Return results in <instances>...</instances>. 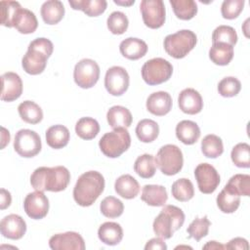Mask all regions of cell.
Listing matches in <instances>:
<instances>
[{
  "label": "cell",
  "instance_id": "53",
  "mask_svg": "<svg viewBox=\"0 0 250 250\" xmlns=\"http://www.w3.org/2000/svg\"><path fill=\"white\" fill-rule=\"evenodd\" d=\"M114 3L117 5H123V6H130L132 4L135 3V0H131L128 2H123V1H118V0H114Z\"/></svg>",
  "mask_w": 250,
  "mask_h": 250
},
{
  "label": "cell",
  "instance_id": "19",
  "mask_svg": "<svg viewBox=\"0 0 250 250\" xmlns=\"http://www.w3.org/2000/svg\"><path fill=\"white\" fill-rule=\"evenodd\" d=\"M146 109L153 115L163 116L172 108V98L169 93L158 91L150 94L146 100Z\"/></svg>",
  "mask_w": 250,
  "mask_h": 250
},
{
  "label": "cell",
  "instance_id": "25",
  "mask_svg": "<svg viewBox=\"0 0 250 250\" xmlns=\"http://www.w3.org/2000/svg\"><path fill=\"white\" fill-rule=\"evenodd\" d=\"M98 236L102 242L106 245H116L123 238V229L121 226L114 222H105L100 226Z\"/></svg>",
  "mask_w": 250,
  "mask_h": 250
},
{
  "label": "cell",
  "instance_id": "8",
  "mask_svg": "<svg viewBox=\"0 0 250 250\" xmlns=\"http://www.w3.org/2000/svg\"><path fill=\"white\" fill-rule=\"evenodd\" d=\"M172 73V64L162 58L148 60L142 67V77L148 85H158L164 83L170 79Z\"/></svg>",
  "mask_w": 250,
  "mask_h": 250
},
{
  "label": "cell",
  "instance_id": "20",
  "mask_svg": "<svg viewBox=\"0 0 250 250\" xmlns=\"http://www.w3.org/2000/svg\"><path fill=\"white\" fill-rule=\"evenodd\" d=\"M119 50L123 57L132 61H136L143 58L146 54L147 45L142 39L128 37L120 43Z\"/></svg>",
  "mask_w": 250,
  "mask_h": 250
},
{
  "label": "cell",
  "instance_id": "26",
  "mask_svg": "<svg viewBox=\"0 0 250 250\" xmlns=\"http://www.w3.org/2000/svg\"><path fill=\"white\" fill-rule=\"evenodd\" d=\"M114 189L121 197L125 199H132L139 194L140 185L134 177L129 174H125L115 181Z\"/></svg>",
  "mask_w": 250,
  "mask_h": 250
},
{
  "label": "cell",
  "instance_id": "23",
  "mask_svg": "<svg viewBox=\"0 0 250 250\" xmlns=\"http://www.w3.org/2000/svg\"><path fill=\"white\" fill-rule=\"evenodd\" d=\"M106 119L112 129L128 128L131 126L133 117L130 110L121 105L111 106L106 113Z\"/></svg>",
  "mask_w": 250,
  "mask_h": 250
},
{
  "label": "cell",
  "instance_id": "30",
  "mask_svg": "<svg viewBox=\"0 0 250 250\" xmlns=\"http://www.w3.org/2000/svg\"><path fill=\"white\" fill-rule=\"evenodd\" d=\"M210 60L218 65H227L233 58V47L225 43H213L209 50Z\"/></svg>",
  "mask_w": 250,
  "mask_h": 250
},
{
  "label": "cell",
  "instance_id": "47",
  "mask_svg": "<svg viewBox=\"0 0 250 250\" xmlns=\"http://www.w3.org/2000/svg\"><path fill=\"white\" fill-rule=\"evenodd\" d=\"M244 0H225L221 6V13L224 19H236L242 12Z\"/></svg>",
  "mask_w": 250,
  "mask_h": 250
},
{
  "label": "cell",
  "instance_id": "32",
  "mask_svg": "<svg viewBox=\"0 0 250 250\" xmlns=\"http://www.w3.org/2000/svg\"><path fill=\"white\" fill-rule=\"evenodd\" d=\"M240 204V196L226 187L217 196V206L223 213H233Z\"/></svg>",
  "mask_w": 250,
  "mask_h": 250
},
{
  "label": "cell",
  "instance_id": "31",
  "mask_svg": "<svg viewBox=\"0 0 250 250\" xmlns=\"http://www.w3.org/2000/svg\"><path fill=\"white\" fill-rule=\"evenodd\" d=\"M21 118L29 124H37L43 119V111L41 107L32 101H24L18 106Z\"/></svg>",
  "mask_w": 250,
  "mask_h": 250
},
{
  "label": "cell",
  "instance_id": "6",
  "mask_svg": "<svg viewBox=\"0 0 250 250\" xmlns=\"http://www.w3.org/2000/svg\"><path fill=\"white\" fill-rule=\"evenodd\" d=\"M131 146V137L126 128H116L105 133L99 142L101 151L107 157L116 158Z\"/></svg>",
  "mask_w": 250,
  "mask_h": 250
},
{
  "label": "cell",
  "instance_id": "49",
  "mask_svg": "<svg viewBox=\"0 0 250 250\" xmlns=\"http://www.w3.org/2000/svg\"><path fill=\"white\" fill-rule=\"evenodd\" d=\"M146 250H149V249H158V250H166L167 249V245L165 244V242L163 241V238L161 237H155V238H151L149 241L146 242V246H145Z\"/></svg>",
  "mask_w": 250,
  "mask_h": 250
},
{
  "label": "cell",
  "instance_id": "1",
  "mask_svg": "<svg viewBox=\"0 0 250 250\" xmlns=\"http://www.w3.org/2000/svg\"><path fill=\"white\" fill-rule=\"evenodd\" d=\"M70 181V173L64 166L39 167L30 176V184L35 190L59 192L64 190Z\"/></svg>",
  "mask_w": 250,
  "mask_h": 250
},
{
  "label": "cell",
  "instance_id": "10",
  "mask_svg": "<svg viewBox=\"0 0 250 250\" xmlns=\"http://www.w3.org/2000/svg\"><path fill=\"white\" fill-rule=\"evenodd\" d=\"M73 78L79 87L92 88L100 78V66L94 60L83 59L75 64Z\"/></svg>",
  "mask_w": 250,
  "mask_h": 250
},
{
  "label": "cell",
  "instance_id": "13",
  "mask_svg": "<svg viewBox=\"0 0 250 250\" xmlns=\"http://www.w3.org/2000/svg\"><path fill=\"white\" fill-rule=\"evenodd\" d=\"M194 177L202 193H213L220 184V175L209 163H200L194 170Z\"/></svg>",
  "mask_w": 250,
  "mask_h": 250
},
{
  "label": "cell",
  "instance_id": "43",
  "mask_svg": "<svg viewBox=\"0 0 250 250\" xmlns=\"http://www.w3.org/2000/svg\"><path fill=\"white\" fill-rule=\"evenodd\" d=\"M106 24H107V28L112 34L120 35L127 30L129 25V21L124 13L115 11L108 16Z\"/></svg>",
  "mask_w": 250,
  "mask_h": 250
},
{
  "label": "cell",
  "instance_id": "44",
  "mask_svg": "<svg viewBox=\"0 0 250 250\" xmlns=\"http://www.w3.org/2000/svg\"><path fill=\"white\" fill-rule=\"evenodd\" d=\"M1 24L6 27H14V21L19 9L21 7L16 1H1Z\"/></svg>",
  "mask_w": 250,
  "mask_h": 250
},
{
  "label": "cell",
  "instance_id": "28",
  "mask_svg": "<svg viewBox=\"0 0 250 250\" xmlns=\"http://www.w3.org/2000/svg\"><path fill=\"white\" fill-rule=\"evenodd\" d=\"M69 138L68 129L61 124L53 125L46 131V142L50 147L55 149L64 147L68 144Z\"/></svg>",
  "mask_w": 250,
  "mask_h": 250
},
{
  "label": "cell",
  "instance_id": "24",
  "mask_svg": "<svg viewBox=\"0 0 250 250\" xmlns=\"http://www.w3.org/2000/svg\"><path fill=\"white\" fill-rule=\"evenodd\" d=\"M41 17L47 24H57L64 16V6L59 0H49L41 6Z\"/></svg>",
  "mask_w": 250,
  "mask_h": 250
},
{
  "label": "cell",
  "instance_id": "7",
  "mask_svg": "<svg viewBox=\"0 0 250 250\" xmlns=\"http://www.w3.org/2000/svg\"><path fill=\"white\" fill-rule=\"evenodd\" d=\"M154 160L159 170L167 176L178 174L184 164L182 150L175 145H165L161 146Z\"/></svg>",
  "mask_w": 250,
  "mask_h": 250
},
{
  "label": "cell",
  "instance_id": "15",
  "mask_svg": "<svg viewBox=\"0 0 250 250\" xmlns=\"http://www.w3.org/2000/svg\"><path fill=\"white\" fill-rule=\"evenodd\" d=\"M49 246L53 250H84L83 237L75 231L54 234L49 240Z\"/></svg>",
  "mask_w": 250,
  "mask_h": 250
},
{
  "label": "cell",
  "instance_id": "4",
  "mask_svg": "<svg viewBox=\"0 0 250 250\" xmlns=\"http://www.w3.org/2000/svg\"><path fill=\"white\" fill-rule=\"evenodd\" d=\"M185 222V214L182 209L174 205H165L153 221L154 233L163 238L169 239Z\"/></svg>",
  "mask_w": 250,
  "mask_h": 250
},
{
  "label": "cell",
  "instance_id": "21",
  "mask_svg": "<svg viewBox=\"0 0 250 250\" xmlns=\"http://www.w3.org/2000/svg\"><path fill=\"white\" fill-rule=\"evenodd\" d=\"M141 199L153 207L163 206L168 199L167 190L163 186L146 185L143 188Z\"/></svg>",
  "mask_w": 250,
  "mask_h": 250
},
{
  "label": "cell",
  "instance_id": "29",
  "mask_svg": "<svg viewBox=\"0 0 250 250\" xmlns=\"http://www.w3.org/2000/svg\"><path fill=\"white\" fill-rule=\"evenodd\" d=\"M74 10H81L89 17H98L102 15L107 6L105 0H76L68 1Z\"/></svg>",
  "mask_w": 250,
  "mask_h": 250
},
{
  "label": "cell",
  "instance_id": "33",
  "mask_svg": "<svg viewBox=\"0 0 250 250\" xmlns=\"http://www.w3.org/2000/svg\"><path fill=\"white\" fill-rule=\"evenodd\" d=\"M159 134L158 124L151 119H142L136 127V135L143 143L153 142Z\"/></svg>",
  "mask_w": 250,
  "mask_h": 250
},
{
  "label": "cell",
  "instance_id": "50",
  "mask_svg": "<svg viewBox=\"0 0 250 250\" xmlns=\"http://www.w3.org/2000/svg\"><path fill=\"white\" fill-rule=\"evenodd\" d=\"M1 203H0V208L2 210L8 208L10 205H11V202H12V196H11V193L6 190L5 188H1Z\"/></svg>",
  "mask_w": 250,
  "mask_h": 250
},
{
  "label": "cell",
  "instance_id": "3",
  "mask_svg": "<svg viewBox=\"0 0 250 250\" xmlns=\"http://www.w3.org/2000/svg\"><path fill=\"white\" fill-rule=\"evenodd\" d=\"M54 50L53 43L44 37L36 38L28 45L27 52L21 60L23 70L31 75H37L44 71L47 60Z\"/></svg>",
  "mask_w": 250,
  "mask_h": 250
},
{
  "label": "cell",
  "instance_id": "46",
  "mask_svg": "<svg viewBox=\"0 0 250 250\" xmlns=\"http://www.w3.org/2000/svg\"><path fill=\"white\" fill-rule=\"evenodd\" d=\"M241 89L240 81L233 77L228 76L223 78L218 84V92L225 98H230L236 96Z\"/></svg>",
  "mask_w": 250,
  "mask_h": 250
},
{
  "label": "cell",
  "instance_id": "22",
  "mask_svg": "<svg viewBox=\"0 0 250 250\" xmlns=\"http://www.w3.org/2000/svg\"><path fill=\"white\" fill-rule=\"evenodd\" d=\"M37 26L38 21L34 13L28 9L21 7L15 18L14 27L22 34H29L34 32Z\"/></svg>",
  "mask_w": 250,
  "mask_h": 250
},
{
  "label": "cell",
  "instance_id": "40",
  "mask_svg": "<svg viewBox=\"0 0 250 250\" xmlns=\"http://www.w3.org/2000/svg\"><path fill=\"white\" fill-rule=\"evenodd\" d=\"M101 213L106 218H117L122 215L124 205L121 200L114 196H106L100 205Z\"/></svg>",
  "mask_w": 250,
  "mask_h": 250
},
{
  "label": "cell",
  "instance_id": "48",
  "mask_svg": "<svg viewBox=\"0 0 250 250\" xmlns=\"http://www.w3.org/2000/svg\"><path fill=\"white\" fill-rule=\"evenodd\" d=\"M226 249H239V250H247L249 248L248 241L242 237H235L229 240L228 244L225 245Z\"/></svg>",
  "mask_w": 250,
  "mask_h": 250
},
{
  "label": "cell",
  "instance_id": "5",
  "mask_svg": "<svg viewBox=\"0 0 250 250\" xmlns=\"http://www.w3.org/2000/svg\"><path fill=\"white\" fill-rule=\"evenodd\" d=\"M197 37L195 33L189 29H182L176 33L169 34L165 37L163 46L166 53L175 58H185L196 45Z\"/></svg>",
  "mask_w": 250,
  "mask_h": 250
},
{
  "label": "cell",
  "instance_id": "17",
  "mask_svg": "<svg viewBox=\"0 0 250 250\" xmlns=\"http://www.w3.org/2000/svg\"><path fill=\"white\" fill-rule=\"evenodd\" d=\"M2 90L1 100L4 102H13L19 99L22 93V81L21 77L12 71L5 72L1 76Z\"/></svg>",
  "mask_w": 250,
  "mask_h": 250
},
{
  "label": "cell",
  "instance_id": "11",
  "mask_svg": "<svg viewBox=\"0 0 250 250\" xmlns=\"http://www.w3.org/2000/svg\"><path fill=\"white\" fill-rule=\"evenodd\" d=\"M140 10L144 23L152 29L161 27L165 22V6L162 0H143Z\"/></svg>",
  "mask_w": 250,
  "mask_h": 250
},
{
  "label": "cell",
  "instance_id": "35",
  "mask_svg": "<svg viewBox=\"0 0 250 250\" xmlns=\"http://www.w3.org/2000/svg\"><path fill=\"white\" fill-rule=\"evenodd\" d=\"M75 132L83 140H92L99 134L100 125L92 117H82L76 122Z\"/></svg>",
  "mask_w": 250,
  "mask_h": 250
},
{
  "label": "cell",
  "instance_id": "54",
  "mask_svg": "<svg viewBox=\"0 0 250 250\" xmlns=\"http://www.w3.org/2000/svg\"><path fill=\"white\" fill-rule=\"evenodd\" d=\"M178 248H189V249H191V247H188V246H177L176 249H178Z\"/></svg>",
  "mask_w": 250,
  "mask_h": 250
},
{
  "label": "cell",
  "instance_id": "12",
  "mask_svg": "<svg viewBox=\"0 0 250 250\" xmlns=\"http://www.w3.org/2000/svg\"><path fill=\"white\" fill-rule=\"evenodd\" d=\"M129 74L122 66H111L106 70L104 76V86L106 91L112 96L123 95L129 87Z\"/></svg>",
  "mask_w": 250,
  "mask_h": 250
},
{
  "label": "cell",
  "instance_id": "41",
  "mask_svg": "<svg viewBox=\"0 0 250 250\" xmlns=\"http://www.w3.org/2000/svg\"><path fill=\"white\" fill-rule=\"evenodd\" d=\"M212 42L225 43L233 47L237 42L236 31L229 25H219L213 31Z\"/></svg>",
  "mask_w": 250,
  "mask_h": 250
},
{
  "label": "cell",
  "instance_id": "36",
  "mask_svg": "<svg viewBox=\"0 0 250 250\" xmlns=\"http://www.w3.org/2000/svg\"><path fill=\"white\" fill-rule=\"evenodd\" d=\"M170 4L180 20L188 21L197 14V5L193 0H170Z\"/></svg>",
  "mask_w": 250,
  "mask_h": 250
},
{
  "label": "cell",
  "instance_id": "42",
  "mask_svg": "<svg viewBox=\"0 0 250 250\" xmlns=\"http://www.w3.org/2000/svg\"><path fill=\"white\" fill-rule=\"evenodd\" d=\"M231 161L239 168L250 167V146L246 143H239L233 146L230 153Z\"/></svg>",
  "mask_w": 250,
  "mask_h": 250
},
{
  "label": "cell",
  "instance_id": "39",
  "mask_svg": "<svg viewBox=\"0 0 250 250\" xmlns=\"http://www.w3.org/2000/svg\"><path fill=\"white\" fill-rule=\"evenodd\" d=\"M232 192L243 196L250 194V176L247 174H236L232 176L225 186Z\"/></svg>",
  "mask_w": 250,
  "mask_h": 250
},
{
  "label": "cell",
  "instance_id": "45",
  "mask_svg": "<svg viewBox=\"0 0 250 250\" xmlns=\"http://www.w3.org/2000/svg\"><path fill=\"white\" fill-rule=\"evenodd\" d=\"M211 223L208 220L207 216L203 218H196L194 219L187 229L189 237L194 238L196 241H199L202 237L206 236L209 231V227Z\"/></svg>",
  "mask_w": 250,
  "mask_h": 250
},
{
  "label": "cell",
  "instance_id": "2",
  "mask_svg": "<svg viewBox=\"0 0 250 250\" xmlns=\"http://www.w3.org/2000/svg\"><path fill=\"white\" fill-rule=\"evenodd\" d=\"M104 189V176L98 171H88L78 178L73 188V198L78 205L88 207L99 198Z\"/></svg>",
  "mask_w": 250,
  "mask_h": 250
},
{
  "label": "cell",
  "instance_id": "14",
  "mask_svg": "<svg viewBox=\"0 0 250 250\" xmlns=\"http://www.w3.org/2000/svg\"><path fill=\"white\" fill-rule=\"evenodd\" d=\"M23 209L29 218L34 220L43 219L49 211V200L43 191L30 192L24 198Z\"/></svg>",
  "mask_w": 250,
  "mask_h": 250
},
{
  "label": "cell",
  "instance_id": "27",
  "mask_svg": "<svg viewBox=\"0 0 250 250\" xmlns=\"http://www.w3.org/2000/svg\"><path fill=\"white\" fill-rule=\"evenodd\" d=\"M176 136L183 144L193 145L200 137V129L191 120H182L176 126Z\"/></svg>",
  "mask_w": 250,
  "mask_h": 250
},
{
  "label": "cell",
  "instance_id": "18",
  "mask_svg": "<svg viewBox=\"0 0 250 250\" xmlns=\"http://www.w3.org/2000/svg\"><path fill=\"white\" fill-rule=\"evenodd\" d=\"M180 109L187 114H197L203 108V101L201 95L192 88L184 89L178 97Z\"/></svg>",
  "mask_w": 250,
  "mask_h": 250
},
{
  "label": "cell",
  "instance_id": "38",
  "mask_svg": "<svg viewBox=\"0 0 250 250\" xmlns=\"http://www.w3.org/2000/svg\"><path fill=\"white\" fill-rule=\"evenodd\" d=\"M172 195L175 199L181 202L190 200L194 195V188L192 183L186 178H181L175 181L171 188Z\"/></svg>",
  "mask_w": 250,
  "mask_h": 250
},
{
  "label": "cell",
  "instance_id": "37",
  "mask_svg": "<svg viewBox=\"0 0 250 250\" xmlns=\"http://www.w3.org/2000/svg\"><path fill=\"white\" fill-rule=\"evenodd\" d=\"M156 164L153 155L145 153L140 155L134 163V171L144 179H149L154 176Z\"/></svg>",
  "mask_w": 250,
  "mask_h": 250
},
{
  "label": "cell",
  "instance_id": "51",
  "mask_svg": "<svg viewBox=\"0 0 250 250\" xmlns=\"http://www.w3.org/2000/svg\"><path fill=\"white\" fill-rule=\"evenodd\" d=\"M225 245L217 242V241H208L204 246L203 249H225Z\"/></svg>",
  "mask_w": 250,
  "mask_h": 250
},
{
  "label": "cell",
  "instance_id": "52",
  "mask_svg": "<svg viewBox=\"0 0 250 250\" xmlns=\"http://www.w3.org/2000/svg\"><path fill=\"white\" fill-rule=\"evenodd\" d=\"M1 129H2V136H1L2 137V146H1V147L4 148L5 146L7 144H9V142H10V133L4 127H2Z\"/></svg>",
  "mask_w": 250,
  "mask_h": 250
},
{
  "label": "cell",
  "instance_id": "34",
  "mask_svg": "<svg viewBox=\"0 0 250 250\" xmlns=\"http://www.w3.org/2000/svg\"><path fill=\"white\" fill-rule=\"evenodd\" d=\"M201 151L208 158H217L224 152L223 141L214 134H209L201 141Z\"/></svg>",
  "mask_w": 250,
  "mask_h": 250
},
{
  "label": "cell",
  "instance_id": "9",
  "mask_svg": "<svg viewBox=\"0 0 250 250\" xmlns=\"http://www.w3.org/2000/svg\"><path fill=\"white\" fill-rule=\"evenodd\" d=\"M42 147L40 136L32 130L21 129L17 132L14 141L16 152L25 158L37 155Z\"/></svg>",
  "mask_w": 250,
  "mask_h": 250
},
{
  "label": "cell",
  "instance_id": "16",
  "mask_svg": "<svg viewBox=\"0 0 250 250\" xmlns=\"http://www.w3.org/2000/svg\"><path fill=\"white\" fill-rule=\"evenodd\" d=\"M0 231L6 238L13 240L21 239L25 234L26 224L21 216L10 214L1 220Z\"/></svg>",
  "mask_w": 250,
  "mask_h": 250
}]
</instances>
